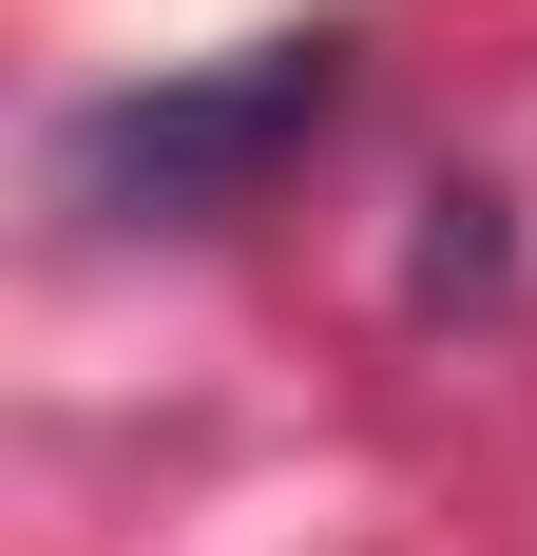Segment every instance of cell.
<instances>
[{
  "mask_svg": "<svg viewBox=\"0 0 537 556\" xmlns=\"http://www.w3.org/2000/svg\"><path fill=\"white\" fill-rule=\"evenodd\" d=\"M326 77H346V39H230L212 77H135V97H97L77 135H58V173H77L97 212H135V230H192V212H230V192L326 115Z\"/></svg>",
  "mask_w": 537,
  "mask_h": 556,
  "instance_id": "obj_1",
  "label": "cell"
}]
</instances>
